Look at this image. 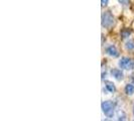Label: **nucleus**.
I'll return each instance as SVG.
<instances>
[{
  "instance_id": "obj_1",
  "label": "nucleus",
  "mask_w": 134,
  "mask_h": 121,
  "mask_svg": "<svg viewBox=\"0 0 134 121\" xmlns=\"http://www.w3.org/2000/svg\"><path fill=\"white\" fill-rule=\"evenodd\" d=\"M102 111L108 118H112L115 116V109H116V103L112 100H106L102 102Z\"/></svg>"
},
{
  "instance_id": "obj_2",
  "label": "nucleus",
  "mask_w": 134,
  "mask_h": 121,
  "mask_svg": "<svg viewBox=\"0 0 134 121\" xmlns=\"http://www.w3.org/2000/svg\"><path fill=\"white\" fill-rule=\"evenodd\" d=\"M114 24V15L111 11H105L102 14V26L105 28H110Z\"/></svg>"
},
{
  "instance_id": "obj_3",
  "label": "nucleus",
  "mask_w": 134,
  "mask_h": 121,
  "mask_svg": "<svg viewBox=\"0 0 134 121\" xmlns=\"http://www.w3.org/2000/svg\"><path fill=\"white\" fill-rule=\"evenodd\" d=\"M118 66H119L121 69H123V70H127V71L133 70L134 60L128 58V57H123V58H121L120 60L118 62Z\"/></svg>"
},
{
  "instance_id": "obj_4",
  "label": "nucleus",
  "mask_w": 134,
  "mask_h": 121,
  "mask_svg": "<svg viewBox=\"0 0 134 121\" xmlns=\"http://www.w3.org/2000/svg\"><path fill=\"white\" fill-rule=\"evenodd\" d=\"M106 54H109L110 57H112V58H117V57H119V52H118V50H117V47L113 46V45H111V46H109V47H106Z\"/></svg>"
},
{
  "instance_id": "obj_5",
  "label": "nucleus",
  "mask_w": 134,
  "mask_h": 121,
  "mask_svg": "<svg viewBox=\"0 0 134 121\" xmlns=\"http://www.w3.org/2000/svg\"><path fill=\"white\" fill-rule=\"evenodd\" d=\"M111 75L114 77L115 79L117 81H122L123 80V78H124V75H123V72L121 71V70H119V69H112L111 70Z\"/></svg>"
},
{
  "instance_id": "obj_6",
  "label": "nucleus",
  "mask_w": 134,
  "mask_h": 121,
  "mask_svg": "<svg viewBox=\"0 0 134 121\" xmlns=\"http://www.w3.org/2000/svg\"><path fill=\"white\" fill-rule=\"evenodd\" d=\"M115 119L114 121H126L127 120V115L126 113L123 111V110H118V111H116V113H115Z\"/></svg>"
},
{
  "instance_id": "obj_7",
  "label": "nucleus",
  "mask_w": 134,
  "mask_h": 121,
  "mask_svg": "<svg viewBox=\"0 0 134 121\" xmlns=\"http://www.w3.org/2000/svg\"><path fill=\"white\" fill-rule=\"evenodd\" d=\"M104 85H105L106 89L108 90V92H110V93H114L115 91H116L115 84L113 83V82H112V81L106 80L105 82H104Z\"/></svg>"
},
{
  "instance_id": "obj_8",
  "label": "nucleus",
  "mask_w": 134,
  "mask_h": 121,
  "mask_svg": "<svg viewBox=\"0 0 134 121\" xmlns=\"http://www.w3.org/2000/svg\"><path fill=\"white\" fill-rule=\"evenodd\" d=\"M124 91H125V93L129 96H131V95L134 94V85L133 84H127L125 88H124Z\"/></svg>"
},
{
  "instance_id": "obj_9",
  "label": "nucleus",
  "mask_w": 134,
  "mask_h": 121,
  "mask_svg": "<svg viewBox=\"0 0 134 121\" xmlns=\"http://www.w3.org/2000/svg\"><path fill=\"white\" fill-rule=\"evenodd\" d=\"M125 47H126V50L128 51H131V50H134V40H129L125 43Z\"/></svg>"
},
{
  "instance_id": "obj_10",
  "label": "nucleus",
  "mask_w": 134,
  "mask_h": 121,
  "mask_svg": "<svg viewBox=\"0 0 134 121\" xmlns=\"http://www.w3.org/2000/svg\"><path fill=\"white\" fill-rule=\"evenodd\" d=\"M130 34H131V29L125 28V29H123L121 31V36H122V38H126V37H128L130 35Z\"/></svg>"
},
{
  "instance_id": "obj_11",
  "label": "nucleus",
  "mask_w": 134,
  "mask_h": 121,
  "mask_svg": "<svg viewBox=\"0 0 134 121\" xmlns=\"http://www.w3.org/2000/svg\"><path fill=\"white\" fill-rule=\"evenodd\" d=\"M101 3H102V6H106L108 4V0H102Z\"/></svg>"
},
{
  "instance_id": "obj_12",
  "label": "nucleus",
  "mask_w": 134,
  "mask_h": 121,
  "mask_svg": "<svg viewBox=\"0 0 134 121\" xmlns=\"http://www.w3.org/2000/svg\"><path fill=\"white\" fill-rule=\"evenodd\" d=\"M131 80H132V82H133V85H134V74L131 76Z\"/></svg>"
},
{
  "instance_id": "obj_13",
  "label": "nucleus",
  "mask_w": 134,
  "mask_h": 121,
  "mask_svg": "<svg viewBox=\"0 0 134 121\" xmlns=\"http://www.w3.org/2000/svg\"><path fill=\"white\" fill-rule=\"evenodd\" d=\"M133 113H134V105H133Z\"/></svg>"
},
{
  "instance_id": "obj_14",
  "label": "nucleus",
  "mask_w": 134,
  "mask_h": 121,
  "mask_svg": "<svg viewBox=\"0 0 134 121\" xmlns=\"http://www.w3.org/2000/svg\"><path fill=\"white\" fill-rule=\"evenodd\" d=\"M103 121H104V120H103ZM106 121H107V120H106Z\"/></svg>"
}]
</instances>
